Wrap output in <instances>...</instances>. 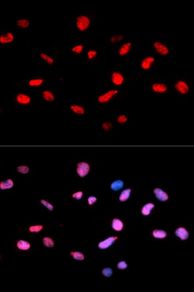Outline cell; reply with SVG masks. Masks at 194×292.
<instances>
[{
	"instance_id": "cell-1",
	"label": "cell",
	"mask_w": 194,
	"mask_h": 292,
	"mask_svg": "<svg viewBox=\"0 0 194 292\" xmlns=\"http://www.w3.org/2000/svg\"><path fill=\"white\" fill-rule=\"evenodd\" d=\"M90 24V18L87 15H80L76 18V26L80 32H85Z\"/></svg>"
},
{
	"instance_id": "cell-2",
	"label": "cell",
	"mask_w": 194,
	"mask_h": 292,
	"mask_svg": "<svg viewBox=\"0 0 194 292\" xmlns=\"http://www.w3.org/2000/svg\"><path fill=\"white\" fill-rule=\"evenodd\" d=\"M153 47L155 52L160 55H167L170 52L169 48L167 46L160 41H155L153 44Z\"/></svg>"
},
{
	"instance_id": "cell-3",
	"label": "cell",
	"mask_w": 194,
	"mask_h": 292,
	"mask_svg": "<svg viewBox=\"0 0 194 292\" xmlns=\"http://www.w3.org/2000/svg\"><path fill=\"white\" fill-rule=\"evenodd\" d=\"M118 93V91L116 89H112L108 91L104 94L99 96L98 98V101L100 104H105L111 101L115 96Z\"/></svg>"
},
{
	"instance_id": "cell-4",
	"label": "cell",
	"mask_w": 194,
	"mask_h": 292,
	"mask_svg": "<svg viewBox=\"0 0 194 292\" xmlns=\"http://www.w3.org/2000/svg\"><path fill=\"white\" fill-rule=\"evenodd\" d=\"M90 169V165L87 162H81L77 164V171L81 178H84L88 175Z\"/></svg>"
},
{
	"instance_id": "cell-5",
	"label": "cell",
	"mask_w": 194,
	"mask_h": 292,
	"mask_svg": "<svg viewBox=\"0 0 194 292\" xmlns=\"http://www.w3.org/2000/svg\"><path fill=\"white\" fill-rule=\"evenodd\" d=\"M175 90L181 95H186L189 91V86L188 83L184 80H178L175 85Z\"/></svg>"
},
{
	"instance_id": "cell-6",
	"label": "cell",
	"mask_w": 194,
	"mask_h": 292,
	"mask_svg": "<svg viewBox=\"0 0 194 292\" xmlns=\"http://www.w3.org/2000/svg\"><path fill=\"white\" fill-rule=\"evenodd\" d=\"M111 80L114 85L116 86L122 85L125 80V78L120 72H113L111 74Z\"/></svg>"
},
{
	"instance_id": "cell-7",
	"label": "cell",
	"mask_w": 194,
	"mask_h": 292,
	"mask_svg": "<svg viewBox=\"0 0 194 292\" xmlns=\"http://www.w3.org/2000/svg\"><path fill=\"white\" fill-rule=\"evenodd\" d=\"M155 58L153 56H147L141 61V67L143 70H149L154 63Z\"/></svg>"
},
{
	"instance_id": "cell-8",
	"label": "cell",
	"mask_w": 194,
	"mask_h": 292,
	"mask_svg": "<svg viewBox=\"0 0 194 292\" xmlns=\"http://www.w3.org/2000/svg\"><path fill=\"white\" fill-rule=\"evenodd\" d=\"M31 101V97L29 96L26 93H20L18 94L16 97V101L20 105H27L30 103Z\"/></svg>"
},
{
	"instance_id": "cell-9",
	"label": "cell",
	"mask_w": 194,
	"mask_h": 292,
	"mask_svg": "<svg viewBox=\"0 0 194 292\" xmlns=\"http://www.w3.org/2000/svg\"><path fill=\"white\" fill-rule=\"evenodd\" d=\"M132 47V43L130 42L124 43L120 47L118 50V54L121 56L128 55L131 50Z\"/></svg>"
},
{
	"instance_id": "cell-10",
	"label": "cell",
	"mask_w": 194,
	"mask_h": 292,
	"mask_svg": "<svg viewBox=\"0 0 194 292\" xmlns=\"http://www.w3.org/2000/svg\"><path fill=\"white\" fill-rule=\"evenodd\" d=\"M14 36L11 32H8L5 34L1 35L0 36V43L2 44H9L14 42Z\"/></svg>"
},
{
	"instance_id": "cell-11",
	"label": "cell",
	"mask_w": 194,
	"mask_h": 292,
	"mask_svg": "<svg viewBox=\"0 0 194 292\" xmlns=\"http://www.w3.org/2000/svg\"><path fill=\"white\" fill-rule=\"evenodd\" d=\"M152 90L156 93H165L167 91V86L162 83L159 82H155L153 83L151 86Z\"/></svg>"
},
{
	"instance_id": "cell-12",
	"label": "cell",
	"mask_w": 194,
	"mask_h": 292,
	"mask_svg": "<svg viewBox=\"0 0 194 292\" xmlns=\"http://www.w3.org/2000/svg\"><path fill=\"white\" fill-rule=\"evenodd\" d=\"M153 192L155 194L157 199L159 200L160 201H165L167 200L169 198V196H168L167 194L166 193L165 191L161 190V188H155L154 191H153Z\"/></svg>"
},
{
	"instance_id": "cell-13",
	"label": "cell",
	"mask_w": 194,
	"mask_h": 292,
	"mask_svg": "<svg viewBox=\"0 0 194 292\" xmlns=\"http://www.w3.org/2000/svg\"><path fill=\"white\" fill-rule=\"evenodd\" d=\"M117 239L116 237H110L109 238L105 239L104 241L100 242L98 245L100 249H106L108 247L111 246Z\"/></svg>"
},
{
	"instance_id": "cell-14",
	"label": "cell",
	"mask_w": 194,
	"mask_h": 292,
	"mask_svg": "<svg viewBox=\"0 0 194 292\" xmlns=\"http://www.w3.org/2000/svg\"><path fill=\"white\" fill-rule=\"evenodd\" d=\"M175 235L180 237L182 240H185L188 239L189 236L188 232L186 231L185 228L180 227L175 231Z\"/></svg>"
},
{
	"instance_id": "cell-15",
	"label": "cell",
	"mask_w": 194,
	"mask_h": 292,
	"mask_svg": "<svg viewBox=\"0 0 194 292\" xmlns=\"http://www.w3.org/2000/svg\"><path fill=\"white\" fill-rule=\"evenodd\" d=\"M42 96L45 101L52 102L55 100V96L51 91L48 90H44L42 93Z\"/></svg>"
},
{
	"instance_id": "cell-16",
	"label": "cell",
	"mask_w": 194,
	"mask_h": 292,
	"mask_svg": "<svg viewBox=\"0 0 194 292\" xmlns=\"http://www.w3.org/2000/svg\"><path fill=\"white\" fill-rule=\"evenodd\" d=\"M70 109L74 114L83 115L85 113L84 108L79 105H72L70 106Z\"/></svg>"
},
{
	"instance_id": "cell-17",
	"label": "cell",
	"mask_w": 194,
	"mask_h": 292,
	"mask_svg": "<svg viewBox=\"0 0 194 292\" xmlns=\"http://www.w3.org/2000/svg\"><path fill=\"white\" fill-rule=\"evenodd\" d=\"M14 183L11 179H8L4 181H2L0 183V188L1 190H6L11 188L14 186Z\"/></svg>"
},
{
	"instance_id": "cell-18",
	"label": "cell",
	"mask_w": 194,
	"mask_h": 292,
	"mask_svg": "<svg viewBox=\"0 0 194 292\" xmlns=\"http://www.w3.org/2000/svg\"><path fill=\"white\" fill-rule=\"evenodd\" d=\"M16 25L21 28L26 29L29 27L30 22L27 19H20L16 21Z\"/></svg>"
},
{
	"instance_id": "cell-19",
	"label": "cell",
	"mask_w": 194,
	"mask_h": 292,
	"mask_svg": "<svg viewBox=\"0 0 194 292\" xmlns=\"http://www.w3.org/2000/svg\"><path fill=\"white\" fill-rule=\"evenodd\" d=\"M44 80L41 78H36L30 80L28 82V85L31 87H38L41 85H43Z\"/></svg>"
},
{
	"instance_id": "cell-20",
	"label": "cell",
	"mask_w": 194,
	"mask_h": 292,
	"mask_svg": "<svg viewBox=\"0 0 194 292\" xmlns=\"http://www.w3.org/2000/svg\"><path fill=\"white\" fill-rule=\"evenodd\" d=\"M123 186H124V182L122 181L118 180L113 182L110 186V188L114 191H118L122 188Z\"/></svg>"
},
{
	"instance_id": "cell-21",
	"label": "cell",
	"mask_w": 194,
	"mask_h": 292,
	"mask_svg": "<svg viewBox=\"0 0 194 292\" xmlns=\"http://www.w3.org/2000/svg\"><path fill=\"white\" fill-rule=\"evenodd\" d=\"M130 193H131V190L130 188H127L123 190L120 194L119 198L120 201L122 202L126 201L130 198Z\"/></svg>"
},
{
	"instance_id": "cell-22",
	"label": "cell",
	"mask_w": 194,
	"mask_h": 292,
	"mask_svg": "<svg viewBox=\"0 0 194 292\" xmlns=\"http://www.w3.org/2000/svg\"><path fill=\"white\" fill-rule=\"evenodd\" d=\"M112 227L115 231H121L123 227V224L122 222L118 219H114L112 220Z\"/></svg>"
},
{
	"instance_id": "cell-23",
	"label": "cell",
	"mask_w": 194,
	"mask_h": 292,
	"mask_svg": "<svg viewBox=\"0 0 194 292\" xmlns=\"http://www.w3.org/2000/svg\"><path fill=\"white\" fill-rule=\"evenodd\" d=\"M40 57L43 59L44 61L46 62L49 65H52L54 63V60L51 56L45 53H41L40 54Z\"/></svg>"
},
{
	"instance_id": "cell-24",
	"label": "cell",
	"mask_w": 194,
	"mask_h": 292,
	"mask_svg": "<svg viewBox=\"0 0 194 292\" xmlns=\"http://www.w3.org/2000/svg\"><path fill=\"white\" fill-rule=\"evenodd\" d=\"M17 247L19 248V249L22 250H27L29 249L30 247V244L26 241H24L23 240H20L17 243Z\"/></svg>"
},
{
	"instance_id": "cell-25",
	"label": "cell",
	"mask_w": 194,
	"mask_h": 292,
	"mask_svg": "<svg viewBox=\"0 0 194 292\" xmlns=\"http://www.w3.org/2000/svg\"><path fill=\"white\" fill-rule=\"evenodd\" d=\"M123 40H124V36L122 34H119L114 35L112 36L110 39V41L112 44H115L118 42H121Z\"/></svg>"
},
{
	"instance_id": "cell-26",
	"label": "cell",
	"mask_w": 194,
	"mask_h": 292,
	"mask_svg": "<svg viewBox=\"0 0 194 292\" xmlns=\"http://www.w3.org/2000/svg\"><path fill=\"white\" fill-rule=\"evenodd\" d=\"M154 207V204L152 203H149L145 204L142 208V212L144 215H149L150 213V211Z\"/></svg>"
},
{
	"instance_id": "cell-27",
	"label": "cell",
	"mask_w": 194,
	"mask_h": 292,
	"mask_svg": "<svg viewBox=\"0 0 194 292\" xmlns=\"http://www.w3.org/2000/svg\"><path fill=\"white\" fill-rule=\"evenodd\" d=\"M153 235L156 238L163 239L167 236V233L165 231L162 230H154L153 232Z\"/></svg>"
},
{
	"instance_id": "cell-28",
	"label": "cell",
	"mask_w": 194,
	"mask_h": 292,
	"mask_svg": "<svg viewBox=\"0 0 194 292\" xmlns=\"http://www.w3.org/2000/svg\"><path fill=\"white\" fill-rule=\"evenodd\" d=\"M83 50H84L83 45H82V44H78V45H75L74 47H73L71 49V50H72L73 53L79 55V54H81V53H82Z\"/></svg>"
},
{
	"instance_id": "cell-29",
	"label": "cell",
	"mask_w": 194,
	"mask_h": 292,
	"mask_svg": "<svg viewBox=\"0 0 194 292\" xmlns=\"http://www.w3.org/2000/svg\"><path fill=\"white\" fill-rule=\"evenodd\" d=\"M16 170L18 172L23 174H26L29 172V167L26 165H21L16 168Z\"/></svg>"
},
{
	"instance_id": "cell-30",
	"label": "cell",
	"mask_w": 194,
	"mask_h": 292,
	"mask_svg": "<svg viewBox=\"0 0 194 292\" xmlns=\"http://www.w3.org/2000/svg\"><path fill=\"white\" fill-rule=\"evenodd\" d=\"M43 243L45 246L49 247H53L54 245V242L53 241V240L49 237H45L43 239Z\"/></svg>"
},
{
	"instance_id": "cell-31",
	"label": "cell",
	"mask_w": 194,
	"mask_h": 292,
	"mask_svg": "<svg viewBox=\"0 0 194 292\" xmlns=\"http://www.w3.org/2000/svg\"><path fill=\"white\" fill-rule=\"evenodd\" d=\"M87 55V58H88V59L90 60H92L97 57V56L98 55V52L96 50H91L88 51Z\"/></svg>"
},
{
	"instance_id": "cell-32",
	"label": "cell",
	"mask_w": 194,
	"mask_h": 292,
	"mask_svg": "<svg viewBox=\"0 0 194 292\" xmlns=\"http://www.w3.org/2000/svg\"><path fill=\"white\" fill-rule=\"evenodd\" d=\"M71 255L75 260H82L84 259V257L82 253L79 252H72Z\"/></svg>"
},
{
	"instance_id": "cell-33",
	"label": "cell",
	"mask_w": 194,
	"mask_h": 292,
	"mask_svg": "<svg viewBox=\"0 0 194 292\" xmlns=\"http://www.w3.org/2000/svg\"><path fill=\"white\" fill-rule=\"evenodd\" d=\"M117 122L120 124H124L127 122L128 118L125 115L122 114L120 115L117 118Z\"/></svg>"
},
{
	"instance_id": "cell-34",
	"label": "cell",
	"mask_w": 194,
	"mask_h": 292,
	"mask_svg": "<svg viewBox=\"0 0 194 292\" xmlns=\"http://www.w3.org/2000/svg\"><path fill=\"white\" fill-rule=\"evenodd\" d=\"M102 127L104 130L109 131L112 127V124L111 122H105L102 124Z\"/></svg>"
},
{
	"instance_id": "cell-35",
	"label": "cell",
	"mask_w": 194,
	"mask_h": 292,
	"mask_svg": "<svg viewBox=\"0 0 194 292\" xmlns=\"http://www.w3.org/2000/svg\"><path fill=\"white\" fill-rule=\"evenodd\" d=\"M102 273L104 276H106L107 277H109L112 275V270L111 268H105L102 271Z\"/></svg>"
},
{
	"instance_id": "cell-36",
	"label": "cell",
	"mask_w": 194,
	"mask_h": 292,
	"mask_svg": "<svg viewBox=\"0 0 194 292\" xmlns=\"http://www.w3.org/2000/svg\"><path fill=\"white\" fill-rule=\"evenodd\" d=\"M40 202L42 203V204H43L45 207H46L47 209H48L49 211H52L54 209L53 206L52 204H50L49 202H48V201H46L45 200H42L40 201Z\"/></svg>"
},
{
	"instance_id": "cell-37",
	"label": "cell",
	"mask_w": 194,
	"mask_h": 292,
	"mask_svg": "<svg viewBox=\"0 0 194 292\" xmlns=\"http://www.w3.org/2000/svg\"><path fill=\"white\" fill-rule=\"evenodd\" d=\"M43 228V226L41 225H37V226H31L29 228V231L31 232H36V233H38L39 232H40L42 229Z\"/></svg>"
},
{
	"instance_id": "cell-38",
	"label": "cell",
	"mask_w": 194,
	"mask_h": 292,
	"mask_svg": "<svg viewBox=\"0 0 194 292\" xmlns=\"http://www.w3.org/2000/svg\"><path fill=\"white\" fill-rule=\"evenodd\" d=\"M83 196V192L82 191H78L77 192L73 194L72 195V197L74 198L75 199H77V200H80V199L82 198Z\"/></svg>"
},
{
	"instance_id": "cell-39",
	"label": "cell",
	"mask_w": 194,
	"mask_h": 292,
	"mask_svg": "<svg viewBox=\"0 0 194 292\" xmlns=\"http://www.w3.org/2000/svg\"><path fill=\"white\" fill-rule=\"evenodd\" d=\"M117 267L120 269H125L127 268V265L126 263H125V261H120V263H118Z\"/></svg>"
},
{
	"instance_id": "cell-40",
	"label": "cell",
	"mask_w": 194,
	"mask_h": 292,
	"mask_svg": "<svg viewBox=\"0 0 194 292\" xmlns=\"http://www.w3.org/2000/svg\"><path fill=\"white\" fill-rule=\"evenodd\" d=\"M97 199L96 198L95 196H90V197H89L88 199V204L90 205H91V204H94L97 201Z\"/></svg>"
}]
</instances>
